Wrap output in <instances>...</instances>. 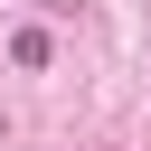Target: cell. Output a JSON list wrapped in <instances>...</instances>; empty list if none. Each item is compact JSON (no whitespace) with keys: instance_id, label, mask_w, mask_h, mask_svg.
<instances>
[{"instance_id":"6da1fadb","label":"cell","mask_w":151,"mask_h":151,"mask_svg":"<svg viewBox=\"0 0 151 151\" xmlns=\"http://www.w3.org/2000/svg\"><path fill=\"white\" fill-rule=\"evenodd\" d=\"M47 57H57V38H47V28H9V66H19V76H38Z\"/></svg>"}]
</instances>
